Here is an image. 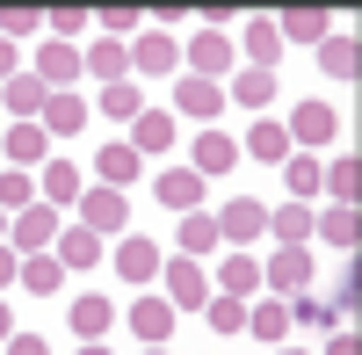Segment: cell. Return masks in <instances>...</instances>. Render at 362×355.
Returning <instances> with one entry per match:
<instances>
[{
    "label": "cell",
    "instance_id": "obj_11",
    "mask_svg": "<svg viewBox=\"0 0 362 355\" xmlns=\"http://www.w3.org/2000/svg\"><path fill=\"white\" fill-rule=\"evenodd\" d=\"M87 196V174L73 160H44L37 167V203H51V211H73V203Z\"/></svg>",
    "mask_w": 362,
    "mask_h": 355
},
{
    "label": "cell",
    "instance_id": "obj_14",
    "mask_svg": "<svg viewBox=\"0 0 362 355\" xmlns=\"http://www.w3.org/2000/svg\"><path fill=\"white\" fill-rule=\"evenodd\" d=\"M189 167L203 174V182L232 174V167H239V138H232V131H196V145H189Z\"/></svg>",
    "mask_w": 362,
    "mask_h": 355
},
{
    "label": "cell",
    "instance_id": "obj_16",
    "mask_svg": "<svg viewBox=\"0 0 362 355\" xmlns=\"http://www.w3.org/2000/svg\"><path fill=\"white\" fill-rule=\"evenodd\" d=\"M319 196H326V203H348V211H355V196H362V160H355V153L319 160Z\"/></svg>",
    "mask_w": 362,
    "mask_h": 355
},
{
    "label": "cell",
    "instance_id": "obj_10",
    "mask_svg": "<svg viewBox=\"0 0 362 355\" xmlns=\"http://www.w3.org/2000/svg\"><path fill=\"white\" fill-rule=\"evenodd\" d=\"M203 189H210V182H203V174H196L189 160H181V167H160V182H153V196L167 203L174 218H189V211H203Z\"/></svg>",
    "mask_w": 362,
    "mask_h": 355
},
{
    "label": "cell",
    "instance_id": "obj_15",
    "mask_svg": "<svg viewBox=\"0 0 362 355\" xmlns=\"http://www.w3.org/2000/svg\"><path fill=\"white\" fill-rule=\"evenodd\" d=\"M174 319H181V312H174L167 298H138V305L124 312V327H131L145 348H167V341H174Z\"/></svg>",
    "mask_w": 362,
    "mask_h": 355
},
{
    "label": "cell",
    "instance_id": "obj_22",
    "mask_svg": "<svg viewBox=\"0 0 362 355\" xmlns=\"http://www.w3.org/2000/svg\"><path fill=\"white\" fill-rule=\"evenodd\" d=\"M167 145H174V109H153V102H145V116L131 124V153L153 160V153H167Z\"/></svg>",
    "mask_w": 362,
    "mask_h": 355
},
{
    "label": "cell",
    "instance_id": "obj_17",
    "mask_svg": "<svg viewBox=\"0 0 362 355\" xmlns=\"http://www.w3.org/2000/svg\"><path fill=\"white\" fill-rule=\"evenodd\" d=\"M44 102H51V87H44L37 73H29V66H22L8 87H0V109H8L15 124H37V116H44Z\"/></svg>",
    "mask_w": 362,
    "mask_h": 355
},
{
    "label": "cell",
    "instance_id": "obj_21",
    "mask_svg": "<svg viewBox=\"0 0 362 355\" xmlns=\"http://www.w3.org/2000/svg\"><path fill=\"white\" fill-rule=\"evenodd\" d=\"M247 334H254L261 348H283V341H290V298H261V305H247Z\"/></svg>",
    "mask_w": 362,
    "mask_h": 355
},
{
    "label": "cell",
    "instance_id": "obj_48",
    "mask_svg": "<svg viewBox=\"0 0 362 355\" xmlns=\"http://www.w3.org/2000/svg\"><path fill=\"white\" fill-rule=\"evenodd\" d=\"M80 355H109V348H102V341H80Z\"/></svg>",
    "mask_w": 362,
    "mask_h": 355
},
{
    "label": "cell",
    "instance_id": "obj_4",
    "mask_svg": "<svg viewBox=\"0 0 362 355\" xmlns=\"http://www.w3.org/2000/svg\"><path fill=\"white\" fill-rule=\"evenodd\" d=\"M174 66H181V37L174 29H138L131 37V80L145 73V80H174Z\"/></svg>",
    "mask_w": 362,
    "mask_h": 355
},
{
    "label": "cell",
    "instance_id": "obj_9",
    "mask_svg": "<svg viewBox=\"0 0 362 355\" xmlns=\"http://www.w3.org/2000/svg\"><path fill=\"white\" fill-rule=\"evenodd\" d=\"M218 240H225V247H239V254H247V240H268V203L232 196L225 211H218Z\"/></svg>",
    "mask_w": 362,
    "mask_h": 355
},
{
    "label": "cell",
    "instance_id": "obj_13",
    "mask_svg": "<svg viewBox=\"0 0 362 355\" xmlns=\"http://www.w3.org/2000/svg\"><path fill=\"white\" fill-rule=\"evenodd\" d=\"M0 160H8V167H22V174H37V167L51 160L44 124H8V131H0Z\"/></svg>",
    "mask_w": 362,
    "mask_h": 355
},
{
    "label": "cell",
    "instance_id": "obj_1",
    "mask_svg": "<svg viewBox=\"0 0 362 355\" xmlns=\"http://www.w3.org/2000/svg\"><path fill=\"white\" fill-rule=\"evenodd\" d=\"M181 66H189L196 80H232V66H239V44H232V29H196L189 44H181Z\"/></svg>",
    "mask_w": 362,
    "mask_h": 355
},
{
    "label": "cell",
    "instance_id": "obj_3",
    "mask_svg": "<svg viewBox=\"0 0 362 355\" xmlns=\"http://www.w3.org/2000/svg\"><path fill=\"white\" fill-rule=\"evenodd\" d=\"M29 73H37L51 95H73V87H80V73H87V51H80V44L44 37V44H37V58H29Z\"/></svg>",
    "mask_w": 362,
    "mask_h": 355
},
{
    "label": "cell",
    "instance_id": "obj_6",
    "mask_svg": "<svg viewBox=\"0 0 362 355\" xmlns=\"http://www.w3.org/2000/svg\"><path fill=\"white\" fill-rule=\"evenodd\" d=\"M160 276H167V305L174 312H203L210 305V269H203V261L174 254V261H160Z\"/></svg>",
    "mask_w": 362,
    "mask_h": 355
},
{
    "label": "cell",
    "instance_id": "obj_41",
    "mask_svg": "<svg viewBox=\"0 0 362 355\" xmlns=\"http://www.w3.org/2000/svg\"><path fill=\"white\" fill-rule=\"evenodd\" d=\"M37 29H44V15H37V8H0V37H8V44L37 37Z\"/></svg>",
    "mask_w": 362,
    "mask_h": 355
},
{
    "label": "cell",
    "instance_id": "obj_23",
    "mask_svg": "<svg viewBox=\"0 0 362 355\" xmlns=\"http://www.w3.org/2000/svg\"><path fill=\"white\" fill-rule=\"evenodd\" d=\"M87 109L109 116V124H138V116H145V87H138V80H116V87H102Z\"/></svg>",
    "mask_w": 362,
    "mask_h": 355
},
{
    "label": "cell",
    "instance_id": "obj_12",
    "mask_svg": "<svg viewBox=\"0 0 362 355\" xmlns=\"http://www.w3.org/2000/svg\"><path fill=\"white\" fill-rule=\"evenodd\" d=\"M174 116H196V124L225 116V87L218 80H196V73H174Z\"/></svg>",
    "mask_w": 362,
    "mask_h": 355
},
{
    "label": "cell",
    "instance_id": "obj_26",
    "mask_svg": "<svg viewBox=\"0 0 362 355\" xmlns=\"http://www.w3.org/2000/svg\"><path fill=\"white\" fill-rule=\"evenodd\" d=\"M319 66L334 73V80H348V87H355V73H362V37H355V29H334V37L319 44Z\"/></svg>",
    "mask_w": 362,
    "mask_h": 355
},
{
    "label": "cell",
    "instance_id": "obj_29",
    "mask_svg": "<svg viewBox=\"0 0 362 355\" xmlns=\"http://www.w3.org/2000/svg\"><path fill=\"white\" fill-rule=\"evenodd\" d=\"M51 254L66 261V276H73V269H95V261H102L109 247H102L95 232H87V225H58V247H51Z\"/></svg>",
    "mask_w": 362,
    "mask_h": 355
},
{
    "label": "cell",
    "instance_id": "obj_50",
    "mask_svg": "<svg viewBox=\"0 0 362 355\" xmlns=\"http://www.w3.org/2000/svg\"><path fill=\"white\" fill-rule=\"evenodd\" d=\"M0 240H8V211H0Z\"/></svg>",
    "mask_w": 362,
    "mask_h": 355
},
{
    "label": "cell",
    "instance_id": "obj_27",
    "mask_svg": "<svg viewBox=\"0 0 362 355\" xmlns=\"http://www.w3.org/2000/svg\"><path fill=\"white\" fill-rule=\"evenodd\" d=\"M66 327H73L80 341H102V334L116 327V298H73V305H66Z\"/></svg>",
    "mask_w": 362,
    "mask_h": 355
},
{
    "label": "cell",
    "instance_id": "obj_25",
    "mask_svg": "<svg viewBox=\"0 0 362 355\" xmlns=\"http://www.w3.org/2000/svg\"><path fill=\"white\" fill-rule=\"evenodd\" d=\"M312 240H334L341 254H355V240H362V218L348 211V203H326V211H312Z\"/></svg>",
    "mask_w": 362,
    "mask_h": 355
},
{
    "label": "cell",
    "instance_id": "obj_7",
    "mask_svg": "<svg viewBox=\"0 0 362 355\" xmlns=\"http://www.w3.org/2000/svg\"><path fill=\"white\" fill-rule=\"evenodd\" d=\"M8 247L29 261V254H51L58 247V211H51V203H29V211H15L8 218Z\"/></svg>",
    "mask_w": 362,
    "mask_h": 355
},
{
    "label": "cell",
    "instance_id": "obj_40",
    "mask_svg": "<svg viewBox=\"0 0 362 355\" xmlns=\"http://www.w3.org/2000/svg\"><path fill=\"white\" fill-rule=\"evenodd\" d=\"M87 29H95V15H87V8H58V15H44V37H58V44H80Z\"/></svg>",
    "mask_w": 362,
    "mask_h": 355
},
{
    "label": "cell",
    "instance_id": "obj_45",
    "mask_svg": "<svg viewBox=\"0 0 362 355\" xmlns=\"http://www.w3.org/2000/svg\"><path fill=\"white\" fill-rule=\"evenodd\" d=\"M8 355H51V341H44V334H22V327H15V341H8Z\"/></svg>",
    "mask_w": 362,
    "mask_h": 355
},
{
    "label": "cell",
    "instance_id": "obj_2",
    "mask_svg": "<svg viewBox=\"0 0 362 355\" xmlns=\"http://www.w3.org/2000/svg\"><path fill=\"white\" fill-rule=\"evenodd\" d=\"M73 225H87V232H95V240H109V232H116V240H124V232H131V196L124 189H102V182H87V196L73 203Z\"/></svg>",
    "mask_w": 362,
    "mask_h": 355
},
{
    "label": "cell",
    "instance_id": "obj_35",
    "mask_svg": "<svg viewBox=\"0 0 362 355\" xmlns=\"http://www.w3.org/2000/svg\"><path fill=\"white\" fill-rule=\"evenodd\" d=\"M239 160H268V167H283V160H290V131H283V124H254L247 138H239Z\"/></svg>",
    "mask_w": 362,
    "mask_h": 355
},
{
    "label": "cell",
    "instance_id": "obj_20",
    "mask_svg": "<svg viewBox=\"0 0 362 355\" xmlns=\"http://www.w3.org/2000/svg\"><path fill=\"white\" fill-rule=\"evenodd\" d=\"M87 116H95V109H87V95L73 87V95H51L44 102L37 124H44V138H73V131H87Z\"/></svg>",
    "mask_w": 362,
    "mask_h": 355
},
{
    "label": "cell",
    "instance_id": "obj_28",
    "mask_svg": "<svg viewBox=\"0 0 362 355\" xmlns=\"http://www.w3.org/2000/svg\"><path fill=\"white\" fill-rule=\"evenodd\" d=\"M239 51H247V66H261V73H276V58H283V37H276V22H239Z\"/></svg>",
    "mask_w": 362,
    "mask_h": 355
},
{
    "label": "cell",
    "instance_id": "obj_46",
    "mask_svg": "<svg viewBox=\"0 0 362 355\" xmlns=\"http://www.w3.org/2000/svg\"><path fill=\"white\" fill-rule=\"evenodd\" d=\"M22 66H29V58H22V51H15V44H8V37H0V87H8V80H15V73H22Z\"/></svg>",
    "mask_w": 362,
    "mask_h": 355
},
{
    "label": "cell",
    "instance_id": "obj_5",
    "mask_svg": "<svg viewBox=\"0 0 362 355\" xmlns=\"http://www.w3.org/2000/svg\"><path fill=\"white\" fill-rule=\"evenodd\" d=\"M283 131H290V153H319V145L341 138V116H334V102H297Z\"/></svg>",
    "mask_w": 362,
    "mask_h": 355
},
{
    "label": "cell",
    "instance_id": "obj_32",
    "mask_svg": "<svg viewBox=\"0 0 362 355\" xmlns=\"http://www.w3.org/2000/svg\"><path fill=\"white\" fill-rule=\"evenodd\" d=\"M276 37H283V51H290V44H312V51H319L326 37H334V22H326L319 8H290V15L276 22Z\"/></svg>",
    "mask_w": 362,
    "mask_h": 355
},
{
    "label": "cell",
    "instance_id": "obj_37",
    "mask_svg": "<svg viewBox=\"0 0 362 355\" xmlns=\"http://www.w3.org/2000/svg\"><path fill=\"white\" fill-rule=\"evenodd\" d=\"M203 319H210V334H247V298H225V290H210V305H203Z\"/></svg>",
    "mask_w": 362,
    "mask_h": 355
},
{
    "label": "cell",
    "instance_id": "obj_47",
    "mask_svg": "<svg viewBox=\"0 0 362 355\" xmlns=\"http://www.w3.org/2000/svg\"><path fill=\"white\" fill-rule=\"evenodd\" d=\"M15 341V312H8V298H0V348Z\"/></svg>",
    "mask_w": 362,
    "mask_h": 355
},
{
    "label": "cell",
    "instance_id": "obj_42",
    "mask_svg": "<svg viewBox=\"0 0 362 355\" xmlns=\"http://www.w3.org/2000/svg\"><path fill=\"white\" fill-rule=\"evenodd\" d=\"M290 319H305V327H319V334H326V327H341V312H334V305H319V298H297Z\"/></svg>",
    "mask_w": 362,
    "mask_h": 355
},
{
    "label": "cell",
    "instance_id": "obj_33",
    "mask_svg": "<svg viewBox=\"0 0 362 355\" xmlns=\"http://www.w3.org/2000/svg\"><path fill=\"white\" fill-rule=\"evenodd\" d=\"M87 73H95L102 87L131 80V44H116V37H95V44H87Z\"/></svg>",
    "mask_w": 362,
    "mask_h": 355
},
{
    "label": "cell",
    "instance_id": "obj_36",
    "mask_svg": "<svg viewBox=\"0 0 362 355\" xmlns=\"http://www.w3.org/2000/svg\"><path fill=\"white\" fill-rule=\"evenodd\" d=\"M268 232H276V247H305L312 240V203H283V211H268Z\"/></svg>",
    "mask_w": 362,
    "mask_h": 355
},
{
    "label": "cell",
    "instance_id": "obj_49",
    "mask_svg": "<svg viewBox=\"0 0 362 355\" xmlns=\"http://www.w3.org/2000/svg\"><path fill=\"white\" fill-rule=\"evenodd\" d=\"M276 355H305V348H290V341H283V348H276Z\"/></svg>",
    "mask_w": 362,
    "mask_h": 355
},
{
    "label": "cell",
    "instance_id": "obj_38",
    "mask_svg": "<svg viewBox=\"0 0 362 355\" xmlns=\"http://www.w3.org/2000/svg\"><path fill=\"white\" fill-rule=\"evenodd\" d=\"M283 182H290V203H312L319 196V153H290L283 160Z\"/></svg>",
    "mask_w": 362,
    "mask_h": 355
},
{
    "label": "cell",
    "instance_id": "obj_8",
    "mask_svg": "<svg viewBox=\"0 0 362 355\" xmlns=\"http://www.w3.org/2000/svg\"><path fill=\"white\" fill-rule=\"evenodd\" d=\"M261 290H276V298L312 290V247H276V254L261 261Z\"/></svg>",
    "mask_w": 362,
    "mask_h": 355
},
{
    "label": "cell",
    "instance_id": "obj_39",
    "mask_svg": "<svg viewBox=\"0 0 362 355\" xmlns=\"http://www.w3.org/2000/svg\"><path fill=\"white\" fill-rule=\"evenodd\" d=\"M29 203H37V174H22V167H8V174H0V211H29Z\"/></svg>",
    "mask_w": 362,
    "mask_h": 355
},
{
    "label": "cell",
    "instance_id": "obj_24",
    "mask_svg": "<svg viewBox=\"0 0 362 355\" xmlns=\"http://www.w3.org/2000/svg\"><path fill=\"white\" fill-rule=\"evenodd\" d=\"M174 247L189 254V261H203V254H218V247H225V240H218V211H189V218L174 225Z\"/></svg>",
    "mask_w": 362,
    "mask_h": 355
},
{
    "label": "cell",
    "instance_id": "obj_44",
    "mask_svg": "<svg viewBox=\"0 0 362 355\" xmlns=\"http://www.w3.org/2000/svg\"><path fill=\"white\" fill-rule=\"evenodd\" d=\"M15 283H22V254H15L8 240H0V298H8V290H15Z\"/></svg>",
    "mask_w": 362,
    "mask_h": 355
},
{
    "label": "cell",
    "instance_id": "obj_19",
    "mask_svg": "<svg viewBox=\"0 0 362 355\" xmlns=\"http://www.w3.org/2000/svg\"><path fill=\"white\" fill-rule=\"evenodd\" d=\"M210 290H225V298H261V261L232 247V254L218 261V276H210Z\"/></svg>",
    "mask_w": 362,
    "mask_h": 355
},
{
    "label": "cell",
    "instance_id": "obj_31",
    "mask_svg": "<svg viewBox=\"0 0 362 355\" xmlns=\"http://www.w3.org/2000/svg\"><path fill=\"white\" fill-rule=\"evenodd\" d=\"M138 153H131V138H109L102 153H95V174H102V189H124V182H138Z\"/></svg>",
    "mask_w": 362,
    "mask_h": 355
},
{
    "label": "cell",
    "instance_id": "obj_34",
    "mask_svg": "<svg viewBox=\"0 0 362 355\" xmlns=\"http://www.w3.org/2000/svg\"><path fill=\"white\" fill-rule=\"evenodd\" d=\"M15 290H29V298H58V290H66V261H58V254H29Z\"/></svg>",
    "mask_w": 362,
    "mask_h": 355
},
{
    "label": "cell",
    "instance_id": "obj_18",
    "mask_svg": "<svg viewBox=\"0 0 362 355\" xmlns=\"http://www.w3.org/2000/svg\"><path fill=\"white\" fill-rule=\"evenodd\" d=\"M160 247L153 240H138V232H124V240H116V276H124V283H153L160 276Z\"/></svg>",
    "mask_w": 362,
    "mask_h": 355
},
{
    "label": "cell",
    "instance_id": "obj_30",
    "mask_svg": "<svg viewBox=\"0 0 362 355\" xmlns=\"http://www.w3.org/2000/svg\"><path fill=\"white\" fill-rule=\"evenodd\" d=\"M225 102H239V109H268V102H276V73H261V66H239V73L225 80Z\"/></svg>",
    "mask_w": 362,
    "mask_h": 355
},
{
    "label": "cell",
    "instance_id": "obj_51",
    "mask_svg": "<svg viewBox=\"0 0 362 355\" xmlns=\"http://www.w3.org/2000/svg\"><path fill=\"white\" fill-rule=\"evenodd\" d=\"M145 355H174V348H145Z\"/></svg>",
    "mask_w": 362,
    "mask_h": 355
},
{
    "label": "cell",
    "instance_id": "obj_43",
    "mask_svg": "<svg viewBox=\"0 0 362 355\" xmlns=\"http://www.w3.org/2000/svg\"><path fill=\"white\" fill-rule=\"evenodd\" d=\"M319 355H362V334L355 327H326V348Z\"/></svg>",
    "mask_w": 362,
    "mask_h": 355
}]
</instances>
